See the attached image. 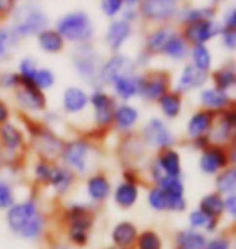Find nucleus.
<instances>
[{
	"label": "nucleus",
	"mask_w": 236,
	"mask_h": 249,
	"mask_svg": "<svg viewBox=\"0 0 236 249\" xmlns=\"http://www.w3.org/2000/svg\"><path fill=\"white\" fill-rule=\"evenodd\" d=\"M218 24H220V28H223V29H236V7L235 5H230L228 8L223 10Z\"/></svg>",
	"instance_id": "obj_54"
},
{
	"label": "nucleus",
	"mask_w": 236,
	"mask_h": 249,
	"mask_svg": "<svg viewBox=\"0 0 236 249\" xmlns=\"http://www.w3.org/2000/svg\"><path fill=\"white\" fill-rule=\"evenodd\" d=\"M212 79L214 88L223 92H232L236 86V65L235 62H228L220 65L217 70H212L209 74Z\"/></svg>",
	"instance_id": "obj_32"
},
{
	"label": "nucleus",
	"mask_w": 236,
	"mask_h": 249,
	"mask_svg": "<svg viewBox=\"0 0 236 249\" xmlns=\"http://www.w3.org/2000/svg\"><path fill=\"white\" fill-rule=\"evenodd\" d=\"M122 19H125V21L134 24L138 21V19H141V17H139V12H138V2L134 0V2H131V0H123V10H122Z\"/></svg>",
	"instance_id": "obj_52"
},
{
	"label": "nucleus",
	"mask_w": 236,
	"mask_h": 249,
	"mask_svg": "<svg viewBox=\"0 0 236 249\" xmlns=\"http://www.w3.org/2000/svg\"><path fill=\"white\" fill-rule=\"evenodd\" d=\"M15 102L24 115L29 113H44L47 110V96L41 89H37L31 83L19 81L18 88L13 91Z\"/></svg>",
	"instance_id": "obj_13"
},
{
	"label": "nucleus",
	"mask_w": 236,
	"mask_h": 249,
	"mask_svg": "<svg viewBox=\"0 0 236 249\" xmlns=\"http://www.w3.org/2000/svg\"><path fill=\"white\" fill-rule=\"evenodd\" d=\"M215 193L220 196L236 194V167L225 168L215 177Z\"/></svg>",
	"instance_id": "obj_41"
},
{
	"label": "nucleus",
	"mask_w": 236,
	"mask_h": 249,
	"mask_svg": "<svg viewBox=\"0 0 236 249\" xmlns=\"http://www.w3.org/2000/svg\"><path fill=\"white\" fill-rule=\"evenodd\" d=\"M95 215L92 207L84 202H72L63 209V223L70 243L78 248H84L89 243Z\"/></svg>",
	"instance_id": "obj_3"
},
{
	"label": "nucleus",
	"mask_w": 236,
	"mask_h": 249,
	"mask_svg": "<svg viewBox=\"0 0 236 249\" xmlns=\"http://www.w3.org/2000/svg\"><path fill=\"white\" fill-rule=\"evenodd\" d=\"M198 167L202 175L205 177H217L220 172L228 167H235L230 159L228 147L210 144L207 149H204L199 156Z\"/></svg>",
	"instance_id": "obj_15"
},
{
	"label": "nucleus",
	"mask_w": 236,
	"mask_h": 249,
	"mask_svg": "<svg viewBox=\"0 0 236 249\" xmlns=\"http://www.w3.org/2000/svg\"><path fill=\"white\" fill-rule=\"evenodd\" d=\"M54 163L55 162H49L46 159H37L34 162V167H33V178L37 185L41 186H47V183L52 177V172H54Z\"/></svg>",
	"instance_id": "obj_43"
},
{
	"label": "nucleus",
	"mask_w": 236,
	"mask_h": 249,
	"mask_svg": "<svg viewBox=\"0 0 236 249\" xmlns=\"http://www.w3.org/2000/svg\"><path fill=\"white\" fill-rule=\"evenodd\" d=\"M175 19L180 26H186L200 19H217V5H180Z\"/></svg>",
	"instance_id": "obj_25"
},
{
	"label": "nucleus",
	"mask_w": 236,
	"mask_h": 249,
	"mask_svg": "<svg viewBox=\"0 0 236 249\" xmlns=\"http://www.w3.org/2000/svg\"><path fill=\"white\" fill-rule=\"evenodd\" d=\"M15 202V188L0 172V211L7 212Z\"/></svg>",
	"instance_id": "obj_47"
},
{
	"label": "nucleus",
	"mask_w": 236,
	"mask_h": 249,
	"mask_svg": "<svg viewBox=\"0 0 236 249\" xmlns=\"http://www.w3.org/2000/svg\"><path fill=\"white\" fill-rule=\"evenodd\" d=\"M210 218H212V217L205 215L202 211H199V209L196 207L194 211H191L188 213V223H189L188 228H193V230H198V231L204 233V228L207 227V223L210 222Z\"/></svg>",
	"instance_id": "obj_48"
},
{
	"label": "nucleus",
	"mask_w": 236,
	"mask_h": 249,
	"mask_svg": "<svg viewBox=\"0 0 236 249\" xmlns=\"http://www.w3.org/2000/svg\"><path fill=\"white\" fill-rule=\"evenodd\" d=\"M134 28L131 23L125 21L122 18H115L109 23L107 29L104 34V41L113 53L122 51V47L129 41V37L133 36Z\"/></svg>",
	"instance_id": "obj_18"
},
{
	"label": "nucleus",
	"mask_w": 236,
	"mask_h": 249,
	"mask_svg": "<svg viewBox=\"0 0 236 249\" xmlns=\"http://www.w3.org/2000/svg\"><path fill=\"white\" fill-rule=\"evenodd\" d=\"M26 151L24 129L12 122L0 126V162L2 165H17L18 159Z\"/></svg>",
	"instance_id": "obj_8"
},
{
	"label": "nucleus",
	"mask_w": 236,
	"mask_h": 249,
	"mask_svg": "<svg viewBox=\"0 0 236 249\" xmlns=\"http://www.w3.org/2000/svg\"><path fill=\"white\" fill-rule=\"evenodd\" d=\"M157 107L165 120H175L183 110V96L170 89L167 94H163L157 101Z\"/></svg>",
	"instance_id": "obj_34"
},
{
	"label": "nucleus",
	"mask_w": 236,
	"mask_h": 249,
	"mask_svg": "<svg viewBox=\"0 0 236 249\" xmlns=\"http://www.w3.org/2000/svg\"><path fill=\"white\" fill-rule=\"evenodd\" d=\"M199 104L200 108H204V110L218 113L235 106V99L230 92L218 91L214 86H209V88H202L199 91Z\"/></svg>",
	"instance_id": "obj_19"
},
{
	"label": "nucleus",
	"mask_w": 236,
	"mask_h": 249,
	"mask_svg": "<svg viewBox=\"0 0 236 249\" xmlns=\"http://www.w3.org/2000/svg\"><path fill=\"white\" fill-rule=\"evenodd\" d=\"M50 24L49 15L36 2L17 3L8 15V26L18 39L36 37Z\"/></svg>",
	"instance_id": "obj_2"
},
{
	"label": "nucleus",
	"mask_w": 236,
	"mask_h": 249,
	"mask_svg": "<svg viewBox=\"0 0 236 249\" xmlns=\"http://www.w3.org/2000/svg\"><path fill=\"white\" fill-rule=\"evenodd\" d=\"M209 81V74H204L198 71L189 62L184 63V67L180 71V76L175 81L173 91H177L178 94H188L194 89H202Z\"/></svg>",
	"instance_id": "obj_21"
},
{
	"label": "nucleus",
	"mask_w": 236,
	"mask_h": 249,
	"mask_svg": "<svg viewBox=\"0 0 236 249\" xmlns=\"http://www.w3.org/2000/svg\"><path fill=\"white\" fill-rule=\"evenodd\" d=\"M115 249H118V248H115Z\"/></svg>",
	"instance_id": "obj_61"
},
{
	"label": "nucleus",
	"mask_w": 236,
	"mask_h": 249,
	"mask_svg": "<svg viewBox=\"0 0 236 249\" xmlns=\"http://www.w3.org/2000/svg\"><path fill=\"white\" fill-rule=\"evenodd\" d=\"M122 156L125 160L127 168H134V162H138L139 159H143L145 152V146L143 144L141 138L134 136V134H127L123 139L122 146Z\"/></svg>",
	"instance_id": "obj_35"
},
{
	"label": "nucleus",
	"mask_w": 236,
	"mask_h": 249,
	"mask_svg": "<svg viewBox=\"0 0 236 249\" xmlns=\"http://www.w3.org/2000/svg\"><path fill=\"white\" fill-rule=\"evenodd\" d=\"M175 249H183V248H178V246H175Z\"/></svg>",
	"instance_id": "obj_60"
},
{
	"label": "nucleus",
	"mask_w": 236,
	"mask_h": 249,
	"mask_svg": "<svg viewBox=\"0 0 236 249\" xmlns=\"http://www.w3.org/2000/svg\"><path fill=\"white\" fill-rule=\"evenodd\" d=\"M141 113H139L138 107L131 106V104L120 102L117 104L113 110V118H112V126L117 129L118 133L123 134H131V131L138 126Z\"/></svg>",
	"instance_id": "obj_20"
},
{
	"label": "nucleus",
	"mask_w": 236,
	"mask_h": 249,
	"mask_svg": "<svg viewBox=\"0 0 236 249\" xmlns=\"http://www.w3.org/2000/svg\"><path fill=\"white\" fill-rule=\"evenodd\" d=\"M36 42H37V47L41 49L42 52L52 53V55L63 52V49H65V41L54 28H47V29H44L42 33H39L36 36Z\"/></svg>",
	"instance_id": "obj_38"
},
{
	"label": "nucleus",
	"mask_w": 236,
	"mask_h": 249,
	"mask_svg": "<svg viewBox=\"0 0 236 249\" xmlns=\"http://www.w3.org/2000/svg\"><path fill=\"white\" fill-rule=\"evenodd\" d=\"M207 235L202 231L193 230V228H183L175 233V245L183 249H204L207 245Z\"/></svg>",
	"instance_id": "obj_36"
},
{
	"label": "nucleus",
	"mask_w": 236,
	"mask_h": 249,
	"mask_svg": "<svg viewBox=\"0 0 236 249\" xmlns=\"http://www.w3.org/2000/svg\"><path fill=\"white\" fill-rule=\"evenodd\" d=\"M223 209L225 213H228L232 218H236V194L223 196Z\"/></svg>",
	"instance_id": "obj_56"
},
{
	"label": "nucleus",
	"mask_w": 236,
	"mask_h": 249,
	"mask_svg": "<svg viewBox=\"0 0 236 249\" xmlns=\"http://www.w3.org/2000/svg\"><path fill=\"white\" fill-rule=\"evenodd\" d=\"M189 63L204 74L212 71V52L207 46H193L189 49Z\"/></svg>",
	"instance_id": "obj_39"
},
{
	"label": "nucleus",
	"mask_w": 236,
	"mask_h": 249,
	"mask_svg": "<svg viewBox=\"0 0 236 249\" xmlns=\"http://www.w3.org/2000/svg\"><path fill=\"white\" fill-rule=\"evenodd\" d=\"M112 199L115 206H118L123 211L134 207L139 201V185L129 181H120L117 186L112 188Z\"/></svg>",
	"instance_id": "obj_31"
},
{
	"label": "nucleus",
	"mask_w": 236,
	"mask_h": 249,
	"mask_svg": "<svg viewBox=\"0 0 236 249\" xmlns=\"http://www.w3.org/2000/svg\"><path fill=\"white\" fill-rule=\"evenodd\" d=\"M188 211V201L184 194H167V212L183 213Z\"/></svg>",
	"instance_id": "obj_49"
},
{
	"label": "nucleus",
	"mask_w": 236,
	"mask_h": 249,
	"mask_svg": "<svg viewBox=\"0 0 236 249\" xmlns=\"http://www.w3.org/2000/svg\"><path fill=\"white\" fill-rule=\"evenodd\" d=\"M123 10V0H102L100 2V12L105 18H109L110 21L115 18H118V15Z\"/></svg>",
	"instance_id": "obj_50"
},
{
	"label": "nucleus",
	"mask_w": 236,
	"mask_h": 249,
	"mask_svg": "<svg viewBox=\"0 0 236 249\" xmlns=\"http://www.w3.org/2000/svg\"><path fill=\"white\" fill-rule=\"evenodd\" d=\"M89 106L92 107V120L97 131H107L112 128L113 110L117 107L113 96L104 91V88H95L89 92Z\"/></svg>",
	"instance_id": "obj_12"
},
{
	"label": "nucleus",
	"mask_w": 236,
	"mask_h": 249,
	"mask_svg": "<svg viewBox=\"0 0 236 249\" xmlns=\"http://www.w3.org/2000/svg\"><path fill=\"white\" fill-rule=\"evenodd\" d=\"M89 107V92L81 86H68L62 94V108L67 115H79Z\"/></svg>",
	"instance_id": "obj_22"
},
{
	"label": "nucleus",
	"mask_w": 236,
	"mask_h": 249,
	"mask_svg": "<svg viewBox=\"0 0 236 249\" xmlns=\"http://www.w3.org/2000/svg\"><path fill=\"white\" fill-rule=\"evenodd\" d=\"M72 63L74 71L86 84L95 88L100 86V68H102L104 57L91 42L74 46L72 51Z\"/></svg>",
	"instance_id": "obj_7"
},
{
	"label": "nucleus",
	"mask_w": 236,
	"mask_h": 249,
	"mask_svg": "<svg viewBox=\"0 0 236 249\" xmlns=\"http://www.w3.org/2000/svg\"><path fill=\"white\" fill-rule=\"evenodd\" d=\"M232 248H233L232 236L228 233H220V235L207 240V245H205L204 249H232Z\"/></svg>",
	"instance_id": "obj_53"
},
{
	"label": "nucleus",
	"mask_w": 236,
	"mask_h": 249,
	"mask_svg": "<svg viewBox=\"0 0 236 249\" xmlns=\"http://www.w3.org/2000/svg\"><path fill=\"white\" fill-rule=\"evenodd\" d=\"M172 89V76L165 70H150L139 73L138 97L145 102H157L163 94Z\"/></svg>",
	"instance_id": "obj_10"
},
{
	"label": "nucleus",
	"mask_w": 236,
	"mask_h": 249,
	"mask_svg": "<svg viewBox=\"0 0 236 249\" xmlns=\"http://www.w3.org/2000/svg\"><path fill=\"white\" fill-rule=\"evenodd\" d=\"M10 118H12V108H10V106L5 99L0 97V126L5 123H8Z\"/></svg>",
	"instance_id": "obj_57"
},
{
	"label": "nucleus",
	"mask_w": 236,
	"mask_h": 249,
	"mask_svg": "<svg viewBox=\"0 0 236 249\" xmlns=\"http://www.w3.org/2000/svg\"><path fill=\"white\" fill-rule=\"evenodd\" d=\"M147 206L154 212H167V194L157 186H150L147 189V196H145Z\"/></svg>",
	"instance_id": "obj_46"
},
{
	"label": "nucleus",
	"mask_w": 236,
	"mask_h": 249,
	"mask_svg": "<svg viewBox=\"0 0 236 249\" xmlns=\"http://www.w3.org/2000/svg\"><path fill=\"white\" fill-rule=\"evenodd\" d=\"M37 60L31 55H26L23 58H19L18 62V76H19V81L21 83H31L33 84V78H34V73L37 70Z\"/></svg>",
	"instance_id": "obj_45"
},
{
	"label": "nucleus",
	"mask_w": 236,
	"mask_h": 249,
	"mask_svg": "<svg viewBox=\"0 0 236 249\" xmlns=\"http://www.w3.org/2000/svg\"><path fill=\"white\" fill-rule=\"evenodd\" d=\"M139 235V230L136 223L131 220H120L113 225L112 231H110V240H112V246L118 249H133L136 238Z\"/></svg>",
	"instance_id": "obj_26"
},
{
	"label": "nucleus",
	"mask_w": 236,
	"mask_h": 249,
	"mask_svg": "<svg viewBox=\"0 0 236 249\" xmlns=\"http://www.w3.org/2000/svg\"><path fill=\"white\" fill-rule=\"evenodd\" d=\"M220 41H222V46L227 49L228 52H235L236 51V29H223L220 31Z\"/></svg>",
	"instance_id": "obj_55"
},
{
	"label": "nucleus",
	"mask_w": 236,
	"mask_h": 249,
	"mask_svg": "<svg viewBox=\"0 0 236 249\" xmlns=\"http://www.w3.org/2000/svg\"><path fill=\"white\" fill-rule=\"evenodd\" d=\"M5 222L15 236L26 241H37L47 227L46 213L41 211L34 196L15 202L5 213Z\"/></svg>",
	"instance_id": "obj_1"
},
{
	"label": "nucleus",
	"mask_w": 236,
	"mask_h": 249,
	"mask_svg": "<svg viewBox=\"0 0 236 249\" xmlns=\"http://www.w3.org/2000/svg\"><path fill=\"white\" fill-rule=\"evenodd\" d=\"M235 131H236V110L235 106L223 112H218L215 115L214 126L209 133V139L212 144L218 146H228L230 142L235 141Z\"/></svg>",
	"instance_id": "obj_17"
},
{
	"label": "nucleus",
	"mask_w": 236,
	"mask_h": 249,
	"mask_svg": "<svg viewBox=\"0 0 236 249\" xmlns=\"http://www.w3.org/2000/svg\"><path fill=\"white\" fill-rule=\"evenodd\" d=\"M189 44L184 41L180 34V29H177L172 36L168 37V41L165 42V46L160 51V55L170 58L173 62H184L189 57Z\"/></svg>",
	"instance_id": "obj_33"
},
{
	"label": "nucleus",
	"mask_w": 236,
	"mask_h": 249,
	"mask_svg": "<svg viewBox=\"0 0 236 249\" xmlns=\"http://www.w3.org/2000/svg\"><path fill=\"white\" fill-rule=\"evenodd\" d=\"M215 115H217V113L204 110V108H198V110H194L191 113V117L188 118V123H186V136L189 141L202 138V136H209L210 129L214 126Z\"/></svg>",
	"instance_id": "obj_24"
},
{
	"label": "nucleus",
	"mask_w": 236,
	"mask_h": 249,
	"mask_svg": "<svg viewBox=\"0 0 236 249\" xmlns=\"http://www.w3.org/2000/svg\"><path fill=\"white\" fill-rule=\"evenodd\" d=\"M177 31V28L173 24H162V26H155L152 31L145 36L144 41V49L143 52L145 55L152 58L154 55H160V51L165 46V42L168 41V37Z\"/></svg>",
	"instance_id": "obj_28"
},
{
	"label": "nucleus",
	"mask_w": 236,
	"mask_h": 249,
	"mask_svg": "<svg viewBox=\"0 0 236 249\" xmlns=\"http://www.w3.org/2000/svg\"><path fill=\"white\" fill-rule=\"evenodd\" d=\"M220 31H222V28H220L217 19H200V21L182 26L180 34L189 44V47H193L207 46V42L220 36Z\"/></svg>",
	"instance_id": "obj_16"
},
{
	"label": "nucleus",
	"mask_w": 236,
	"mask_h": 249,
	"mask_svg": "<svg viewBox=\"0 0 236 249\" xmlns=\"http://www.w3.org/2000/svg\"><path fill=\"white\" fill-rule=\"evenodd\" d=\"M134 248L136 249H163V241L160 233L155 230H143L139 231V235L136 238V243H134Z\"/></svg>",
	"instance_id": "obj_42"
},
{
	"label": "nucleus",
	"mask_w": 236,
	"mask_h": 249,
	"mask_svg": "<svg viewBox=\"0 0 236 249\" xmlns=\"http://www.w3.org/2000/svg\"><path fill=\"white\" fill-rule=\"evenodd\" d=\"M191 142V146H193L196 151H200L202 152L204 149H207L210 144V139H209V136H202V138H198V139H193V141H189Z\"/></svg>",
	"instance_id": "obj_58"
},
{
	"label": "nucleus",
	"mask_w": 236,
	"mask_h": 249,
	"mask_svg": "<svg viewBox=\"0 0 236 249\" xmlns=\"http://www.w3.org/2000/svg\"><path fill=\"white\" fill-rule=\"evenodd\" d=\"M55 81H57V76H55V73L47 67H39L33 78V84L37 89H41L42 92H46L47 89H52Z\"/></svg>",
	"instance_id": "obj_44"
},
{
	"label": "nucleus",
	"mask_w": 236,
	"mask_h": 249,
	"mask_svg": "<svg viewBox=\"0 0 236 249\" xmlns=\"http://www.w3.org/2000/svg\"><path fill=\"white\" fill-rule=\"evenodd\" d=\"M154 162L157 163L165 177L170 178H183V165H182V156L175 147L165 149L155 154Z\"/></svg>",
	"instance_id": "obj_27"
},
{
	"label": "nucleus",
	"mask_w": 236,
	"mask_h": 249,
	"mask_svg": "<svg viewBox=\"0 0 236 249\" xmlns=\"http://www.w3.org/2000/svg\"><path fill=\"white\" fill-rule=\"evenodd\" d=\"M199 211H202L205 215L212 217V218H222L225 215V209H223V196H220L215 191L212 193H207L200 197L199 201V206H198Z\"/></svg>",
	"instance_id": "obj_40"
},
{
	"label": "nucleus",
	"mask_w": 236,
	"mask_h": 249,
	"mask_svg": "<svg viewBox=\"0 0 236 249\" xmlns=\"http://www.w3.org/2000/svg\"><path fill=\"white\" fill-rule=\"evenodd\" d=\"M86 196L92 204H104L112 194V181L102 172H94L86 178Z\"/></svg>",
	"instance_id": "obj_23"
},
{
	"label": "nucleus",
	"mask_w": 236,
	"mask_h": 249,
	"mask_svg": "<svg viewBox=\"0 0 236 249\" xmlns=\"http://www.w3.org/2000/svg\"><path fill=\"white\" fill-rule=\"evenodd\" d=\"M141 138L145 149H152L155 152L172 149L177 144V136L170 129L167 122L160 117H150L141 128Z\"/></svg>",
	"instance_id": "obj_9"
},
{
	"label": "nucleus",
	"mask_w": 236,
	"mask_h": 249,
	"mask_svg": "<svg viewBox=\"0 0 236 249\" xmlns=\"http://www.w3.org/2000/svg\"><path fill=\"white\" fill-rule=\"evenodd\" d=\"M102 249H115L113 246H109V248H102Z\"/></svg>",
	"instance_id": "obj_59"
},
{
	"label": "nucleus",
	"mask_w": 236,
	"mask_h": 249,
	"mask_svg": "<svg viewBox=\"0 0 236 249\" xmlns=\"http://www.w3.org/2000/svg\"><path fill=\"white\" fill-rule=\"evenodd\" d=\"M95 151V146L91 138L78 136L63 142L60 152V163L72 170L74 175H86L91 168V157Z\"/></svg>",
	"instance_id": "obj_6"
},
{
	"label": "nucleus",
	"mask_w": 236,
	"mask_h": 249,
	"mask_svg": "<svg viewBox=\"0 0 236 249\" xmlns=\"http://www.w3.org/2000/svg\"><path fill=\"white\" fill-rule=\"evenodd\" d=\"M19 46V39L8 24L0 21V63L12 60Z\"/></svg>",
	"instance_id": "obj_37"
},
{
	"label": "nucleus",
	"mask_w": 236,
	"mask_h": 249,
	"mask_svg": "<svg viewBox=\"0 0 236 249\" xmlns=\"http://www.w3.org/2000/svg\"><path fill=\"white\" fill-rule=\"evenodd\" d=\"M74 180H76V175L68 170L67 167H63L62 163H54V172H52V177L47 183V188L52 189V193L55 196L62 197L65 194L70 193V189L73 188L74 185Z\"/></svg>",
	"instance_id": "obj_29"
},
{
	"label": "nucleus",
	"mask_w": 236,
	"mask_h": 249,
	"mask_svg": "<svg viewBox=\"0 0 236 249\" xmlns=\"http://www.w3.org/2000/svg\"><path fill=\"white\" fill-rule=\"evenodd\" d=\"M21 122L24 124V133L29 134V141L33 144V149L37 152V159L57 162L65 142L63 139L52 128L46 126L42 122H37L36 118H29V115L21 113Z\"/></svg>",
	"instance_id": "obj_4"
},
{
	"label": "nucleus",
	"mask_w": 236,
	"mask_h": 249,
	"mask_svg": "<svg viewBox=\"0 0 236 249\" xmlns=\"http://www.w3.org/2000/svg\"><path fill=\"white\" fill-rule=\"evenodd\" d=\"M180 3L177 0H143L138 2V12L144 21L157 24H170L178 13Z\"/></svg>",
	"instance_id": "obj_11"
},
{
	"label": "nucleus",
	"mask_w": 236,
	"mask_h": 249,
	"mask_svg": "<svg viewBox=\"0 0 236 249\" xmlns=\"http://www.w3.org/2000/svg\"><path fill=\"white\" fill-rule=\"evenodd\" d=\"M54 29L62 36L65 44L70 42L73 46H79V44L91 42L95 33V24L88 12L73 10V12L62 15L55 21Z\"/></svg>",
	"instance_id": "obj_5"
},
{
	"label": "nucleus",
	"mask_w": 236,
	"mask_h": 249,
	"mask_svg": "<svg viewBox=\"0 0 236 249\" xmlns=\"http://www.w3.org/2000/svg\"><path fill=\"white\" fill-rule=\"evenodd\" d=\"M19 84V76L17 71L3 70L0 71V89L2 91H15Z\"/></svg>",
	"instance_id": "obj_51"
},
{
	"label": "nucleus",
	"mask_w": 236,
	"mask_h": 249,
	"mask_svg": "<svg viewBox=\"0 0 236 249\" xmlns=\"http://www.w3.org/2000/svg\"><path fill=\"white\" fill-rule=\"evenodd\" d=\"M113 92V99H120L125 104H129V101L138 97L139 91V73L127 74V76H120L110 84Z\"/></svg>",
	"instance_id": "obj_30"
},
{
	"label": "nucleus",
	"mask_w": 236,
	"mask_h": 249,
	"mask_svg": "<svg viewBox=\"0 0 236 249\" xmlns=\"http://www.w3.org/2000/svg\"><path fill=\"white\" fill-rule=\"evenodd\" d=\"M133 73H138L134 58L123 52L112 53L109 58H104L102 68H100V86H110L117 78Z\"/></svg>",
	"instance_id": "obj_14"
}]
</instances>
